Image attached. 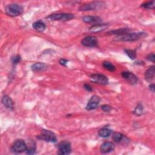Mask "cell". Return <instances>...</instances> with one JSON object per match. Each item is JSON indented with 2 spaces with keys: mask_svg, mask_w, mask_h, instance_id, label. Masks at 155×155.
Here are the masks:
<instances>
[{
  "mask_svg": "<svg viewBox=\"0 0 155 155\" xmlns=\"http://www.w3.org/2000/svg\"><path fill=\"white\" fill-rule=\"evenodd\" d=\"M147 36L145 32L126 33L120 35H116L113 39L116 41H135L142 39Z\"/></svg>",
  "mask_w": 155,
  "mask_h": 155,
  "instance_id": "6da1fadb",
  "label": "cell"
},
{
  "mask_svg": "<svg viewBox=\"0 0 155 155\" xmlns=\"http://www.w3.org/2000/svg\"><path fill=\"white\" fill-rule=\"evenodd\" d=\"M5 10L7 15L14 17L20 15L23 12V8L21 5L18 4L13 3L8 4L5 7Z\"/></svg>",
  "mask_w": 155,
  "mask_h": 155,
  "instance_id": "7a4b0ae2",
  "label": "cell"
},
{
  "mask_svg": "<svg viewBox=\"0 0 155 155\" xmlns=\"http://www.w3.org/2000/svg\"><path fill=\"white\" fill-rule=\"evenodd\" d=\"M74 15L71 13H54L51 14L47 17V19L50 21H67L74 18Z\"/></svg>",
  "mask_w": 155,
  "mask_h": 155,
  "instance_id": "3957f363",
  "label": "cell"
},
{
  "mask_svg": "<svg viewBox=\"0 0 155 155\" xmlns=\"http://www.w3.org/2000/svg\"><path fill=\"white\" fill-rule=\"evenodd\" d=\"M27 146L22 139H17L15 141L11 147V151L14 153H21L26 151Z\"/></svg>",
  "mask_w": 155,
  "mask_h": 155,
  "instance_id": "277c9868",
  "label": "cell"
},
{
  "mask_svg": "<svg viewBox=\"0 0 155 155\" xmlns=\"http://www.w3.org/2000/svg\"><path fill=\"white\" fill-rule=\"evenodd\" d=\"M38 138L41 140L48 142H56L57 140L54 133L51 131L47 130H42L41 134L38 136Z\"/></svg>",
  "mask_w": 155,
  "mask_h": 155,
  "instance_id": "5b68a950",
  "label": "cell"
},
{
  "mask_svg": "<svg viewBox=\"0 0 155 155\" xmlns=\"http://www.w3.org/2000/svg\"><path fill=\"white\" fill-rule=\"evenodd\" d=\"M58 154L61 155L69 154L71 151V144L67 141H62L58 145Z\"/></svg>",
  "mask_w": 155,
  "mask_h": 155,
  "instance_id": "8992f818",
  "label": "cell"
},
{
  "mask_svg": "<svg viewBox=\"0 0 155 155\" xmlns=\"http://www.w3.org/2000/svg\"><path fill=\"white\" fill-rule=\"evenodd\" d=\"M91 82L101 85H107L108 84V79L107 76L101 74H93L90 76Z\"/></svg>",
  "mask_w": 155,
  "mask_h": 155,
  "instance_id": "52a82bcc",
  "label": "cell"
},
{
  "mask_svg": "<svg viewBox=\"0 0 155 155\" xmlns=\"http://www.w3.org/2000/svg\"><path fill=\"white\" fill-rule=\"evenodd\" d=\"M81 44L84 46L88 47H95L98 45L97 38L93 36H88L85 37L82 41Z\"/></svg>",
  "mask_w": 155,
  "mask_h": 155,
  "instance_id": "ba28073f",
  "label": "cell"
},
{
  "mask_svg": "<svg viewBox=\"0 0 155 155\" xmlns=\"http://www.w3.org/2000/svg\"><path fill=\"white\" fill-rule=\"evenodd\" d=\"M100 98L99 96L96 95L93 96L88 101V102L87 103L86 105V110H94L97 108L99 102H100Z\"/></svg>",
  "mask_w": 155,
  "mask_h": 155,
  "instance_id": "9c48e42d",
  "label": "cell"
},
{
  "mask_svg": "<svg viewBox=\"0 0 155 155\" xmlns=\"http://www.w3.org/2000/svg\"><path fill=\"white\" fill-rule=\"evenodd\" d=\"M121 75L126 81H127L131 85H135L138 82V78H137V76L131 72L123 71Z\"/></svg>",
  "mask_w": 155,
  "mask_h": 155,
  "instance_id": "30bf717a",
  "label": "cell"
},
{
  "mask_svg": "<svg viewBox=\"0 0 155 155\" xmlns=\"http://www.w3.org/2000/svg\"><path fill=\"white\" fill-rule=\"evenodd\" d=\"M114 149V145L111 142L106 141L103 142L100 147V151L102 153L105 154L111 152Z\"/></svg>",
  "mask_w": 155,
  "mask_h": 155,
  "instance_id": "8fae6325",
  "label": "cell"
},
{
  "mask_svg": "<svg viewBox=\"0 0 155 155\" xmlns=\"http://www.w3.org/2000/svg\"><path fill=\"white\" fill-rule=\"evenodd\" d=\"M102 2H89L87 4H83L80 6L79 7V10L80 11H88V10H93L96 9L97 6L99 5H101Z\"/></svg>",
  "mask_w": 155,
  "mask_h": 155,
  "instance_id": "7c38bea8",
  "label": "cell"
},
{
  "mask_svg": "<svg viewBox=\"0 0 155 155\" xmlns=\"http://www.w3.org/2000/svg\"><path fill=\"white\" fill-rule=\"evenodd\" d=\"M108 25L107 24L97 23L93 25L89 28V31L91 32H99L103 31L108 28Z\"/></svg>",
  "mask_w": 155,
  "mask_h": 155,
  "instance_id": "4fadbf2b",
  "label": "cell"
},
{
  "mask_svg": "<svg viewBox=\"0 0 155 155\" xmlns=\"http://www.w3.org/2000/svg\"><path fill=\"white\" fill-rule=\"evenodd\" d=\"M47 66L45 63L42 62H36L33 64L31 67V70L35 72H39L42 71H44L47 68Z\"/></svg>",
  "mask_w": 155,
  "mask_h": 155,
  "instance_id": "5bb4252c",
  "label": "cell"
},
{
  "mask_svg": "<svg viewBox=\"0 0 155 155\" xmlns=\"http://www.w3.org/2000/svg\"><path fill=\"white\" fill-rule=\"evenodd\" d=\"M83 21L86 23H99L101 18L96 16H85L82 18Z\"/></svg>",
  "mask_w": 155,
  "mask_h": 155,
  "instance_id": "9a60e30c",
  "label": "cell"
},
{
  "mask_svg": "<svg viewBox=\"0 0 155 155\" xmlns=\"http://www.w3.org/2000/svg\"><path fill=\"white\" fill-rule=\"evenodd\" d=\"M1 101L3 105L5 107L10 109H12L13 108V102L8 96L7 95L3 96V97H2Z\"/></svg>",
  "mask_w": 155,
  "mask_h": 155,
  "instance_id": "2e32d148",
  "label": "cell"
},
{
  "mask_svg": "<svg viewBox=\"0 0 155 155\" xmlns=\"http://www.w3.org/2000/svg\"><path fill=\"white\" fill-rule=\"evenodd\" d=\"M33 28L38 31H43L46 28V25L42 21H38L33 23L32 24Z\"/></svg>",
  "mask_w": 155,
  "mask_h": 155,
  "instance_id": "e0dca14e",
  "label": "cell"
},
{
  "mask_svg": "<svg viewBox=\"0 0 155 155\" xmlns=\"http://www.w3.org/2000/svg\"><path fill=\"white\" fill-rule=\"evenodd\" d=\"M154 76V66L153 65L150 67L145 72V79L147 81H151L153 79Z\"/></svg>",
  "mask_w": 155,
  "mask_h": 155,
  "instance_id": "ac0fdd59",
  "label": "cell"
},
{
  "mask_svg": "<svg viewBox=\"0 0 155 155\" xmlns=\"http://www.w3.org/2000/svg\"><path fill=\"white\" fill-rule=\"evenodd\" d=\"M111 133H112V130L108 128H106V127L102 128L99 129L98 131L99 136L100 137H104V138L109 137Z\"/></svg>",
  "mask_w": 155,
  "mask_h": 155,
  "instance_id": "d6986e66",
  "label": "cell"
},
{
  "mask_svg": "<svg viewBox=\"0 0 155 155\" xmlns=\"http://www.w3.org/2000/svg\"><path fill=\"white\" fill-rule=\"evenodd\" d=\"M130 31V29L128 28H119L117 30H114L113 31H110L109 32H108V33H110V34H113V35H122L126 33H128V31Z\"/></svg>",
  "mask_w": 155,
  "mask_h": 155,
  "instance_id": "ffe728a7",
  "label": "cell"
},
{
  "mask_svg": "<svg viewBox=\"0 0 155 155\" xmlns=\"http://www.w3.org/2000/svg\"><path fill=\"white\" fill-rule=\"evenodd\" d=\"M102 65L105 69H107L110 71H114L116 69L115 66L111 62H110L109 61H104L102 64Z\"/></svg>",
  "mask_w": 155,
  "mask_h": 155,
  "instance_id": "44dd1931",
  "label": "cell"
},
{
  "mask_svg": "<svg viewBox=\"0 0 155 155\" xmlns=\"http://www.w3.org/2000/svg\"><path fill=\"white\" fill-rule=\"evenodd\" d=\"M124 137V136L120 133H114L112 136L113 140L116 143L120 142L123 140Z\"/></svg>",
  "mask_w": 155,
  "mask_h": 155,
  "instance_id": "7402d4cb",
  "label": "cell"
},
{
  "mask_svg": "<svg viewBox=\"0 0 155 155\" xmlns=\"http://www.w3.org/2000/svg\"><path fill=\"white\" fill-rule=\"evenodd\" d=\"M141 7L147 9H153L155 7V2L154 1L145 2L141 5Z\"/></svg>",
  "mask_w": 155,
  "mask_h": 155,
  "instance_id": "603a6c76",
  "label": "cell"
},
{
  "mask_svg": "<svg viewBox=\"0 0 155 155\" xmlns=\"http://www.w3.org/2000/svg\"><path fill=\"white\" fill-rule=\"evenodd\" d=\"M125 53L127 54V56L131 59H135L136 58V53L135 50H129V49H125Z\"/></svg>",
  "mask_w": 155,
  "mask_h": 155,
  "instance_id": "cb8c5ba5",
  "label": "cell"
},
{
  "mask_svg": "<svg viewBox=\"0 0 155 155\" xmlns=\"http://www.w3.org/2000/svg\"><path fill=\"white\" fill-rule=\"evenodd\" d=\"M143 113V107L141 104H138L134 110V113L137 116H140Z\"/></svg>",
  "mask_w": 155,
  "mask_h": 155,
  "instance_id": "d4e9b609",
  "label": "cell"
},
{
  "mask_svg": "<svg viewBox=\"0 0 155 155\" xmlns=\"http://www.w3.org/2000/svg\"><path fill=\"white\" fill-rule=\"evenodd\" d=\"M35 151H36L35 146V145L32 144L30 148L27 147V149L26 150V153L28 154H33L35 153Z\"/></svg>",
  "mask_w": 155,
  "mask_h": 155,
  "instance_id": "484cf974",
  "label": "cell"
},
{
  "mask_svg": "<svg viewBox=\"0 0 155 155\" xmlns=\"http://www.w3.org/2000/svg\"><path fill=\"white\" fill-rule=\"evenodd\" d=\"M21 59V56L19 55H16V56H15L13 58H12V61L13 64H16L20 62Z\"/></svg>",
  "mask_w": 155,
  "mask_h": 155,
  "instance_id": "4316f807",
  "label": "cell"
},
{
  "mask_svg": "<svg viewBox=\"0 0 155 155\" xmlns=\"http://www.w3.org/2000/svg\"><path fill=\"white\" fill-rule=\"evenodd\" d=\"M101 108L105 112H109L111 110L112 108H111V106L105 104V105H103L101 106Z\"/></svg>",
  "mask_w": 155,
  "mask_h": 155,
  "instance_id": "83f0119b",
  "label": "cell"
},
{
  "mask_svg": "<svg viewBox=\"0 0 155 155\" xmlns=\"http://www.w3.org/2000/svg\"><path fill=\"white\" fill-rule=\"evenodd\" d=\"M147 59L148 61H150L153 62H154V53H151V54H148L147 57Z\"/></svg>",
  "mask_w": 155,
  "mask_h": 155,
  "instance_id": "f1b7e54d",
  "label": "cell"
},
{
  "mask_svg": "<svg viewBox=\"0 0 155 155\" xmlns=\"http://www.w3.org/2000/svg\"><path fill=\"white\" fill-rule=\"evenodd\" d=\"M84 88H85L87 91H91L93 90V88H92L91 86L90 85L88 84H85L84 85Z\"/></svg>",
  "mask_w": 155,
  "mask_h": 155,
  "instance_id": "f546056e",
  "label": "cell"
},
{
  "mask_svg": "<svg viewBox=\"0 0 155 155\" xmlns=\"http://www.w3.org/2000/svg\"><path fill=\"white\" fill-rule=\"evenodd\" d=\"M68 61L65 59H61L59 60V64L63 66H66Z\"/></svg>",
  "mask_w": 155,
  "mask_h": 155,
  "instance_id": "4dcf8cb0",
  "label": "cell"
},
{
  "mask_svg": "<svg viewBox=\"0 0 155 155\" xmlns=\"http://www.w3.org/2000/svg\"><path fill=\"white\" fill-rule=\"evenodd\" d=\"M149 87H150V90L153 93H154V89H155L154 84H150V86H149Z\"/></svg>",
  "mask_w": 155,
  "mask_h": 155,
  "instance_id": "1f68e13d",
  "label": "cell"
}]
</instances>
